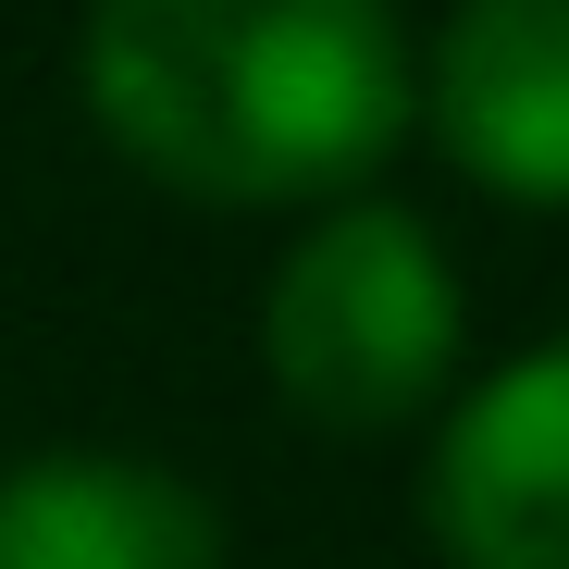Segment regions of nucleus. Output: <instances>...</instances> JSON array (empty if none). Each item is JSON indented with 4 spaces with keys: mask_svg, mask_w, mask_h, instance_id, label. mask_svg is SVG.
<instances>
[{
    "mask_svg": "<svg viewBox=\"0 0 569 569\" xmlns=\"http://www.w3.org/2000/svg\"><path fill=\"white\" fill-rule=\"evenodd\" d=\"M0 569H223V520L161 458L62 446L0 470Z\"/></svg>",
    "mask_w": 569,
    "mask_h": 569,
    "instance_id": "nucleus-5",
    "label": "nucleus"
},
{
    "mask_svg": "<svg viewBox=\"0 0 569 569\" xmlns=\"http://www.w3.org/2000/svg\"><path fill=\"white\" fill-rule=\"evenodd\" d=\"M458 260L433 248L421 211L397 199H335L322 223H298V248L272 260L260 298V359L272 397L322 421V433H397L421 409H446L458 385Z\"/></svg>",
    "mask_w": 569,
    "mask_h": 569,
    "instance_id": "nucleus-2",
    "label": "nucleus"
},
{
    "mask_svg": "<svg viewBox=\"0 0 569 569\" xmlns=\"http://www.w3.org/2000/svg\"><path fill=\"white\" fill-rule=\"evenodd\" d=\"M421 124L520 211H569V0H458L421 62Z\"/></svg>",
    "mask_w": 569,
    "mask_h": 569,
    "instance_id": "nucleus-4",
    "label": "nucleus"
},
{
    "mask_svg": "<svg viewBox=\"0 0 569 569\" xmlns=\"http://www.w3.org/2000/svg\"><path fill=\"white\" fill-rule=\"evenodd\" d=\"M87 112L199 211H310L421 124L397 0H87Z\"/></svg>",
    "mask_w": 569,
    "mask_h": 569,
    "instance_id": "nucleus-1",
    "label": "nucleus"
},
{
    "mask_svg": "<svg viewBox=\"0 0 569 569\" xmlns=\"http://www.w3.org/2000/svg\"><path fill=\"white\" fill-rule=\"evenodd\" d=\"M421 520L446 569H569V335L520 347L433 421Z\"/></svg>",
    "mask_w": 569,
    "mask_h": 569,
    "instance_id": "nucleus-3",
    "label": "nucleus"
}]
</instances>
